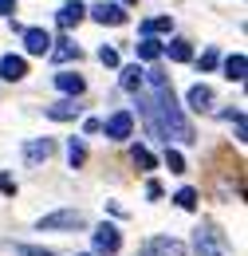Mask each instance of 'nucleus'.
I'll return each mask as SVG.
<instances>
[{
  "label": "nucleus",
  "mask_w": 248,
  "mask_h": 256,
  "mask_svg": "<svg viewBox=\"0 0 248 256\" xmlns=\"http://www.w3.org/2000/svg\"><path fill=\"white\" fill-rule=\"evenodd\" d=\"M142 79H150V87H154V110H158V126H162V138L170 142H193V126H189V118L182 114V106H178V98H174V87H170V79L162 75V71H146Z\"/></svg>",
  "instance_id": "obj_1"
},
{
  "label": "nucleus",
  "mask_w": 248,
  "mask_h": 256,
  "mask_svg": "<svg viewBox=\"0 0 248 256\" xmlns=\"http://www.w3.org/2000/svg\"><path fill=\"white\" fill-rule=\"evenodd\" d=\"M193 248H197V256H232V248H228V236L220 232L217 224H209V221L193 232Z\"/></svg>",
  "instance_id": "obj_2"
},
{
  "label": "nucleus",
  "mask_w": 248,
  "mask_h": 256,
  "mask_svg": "<svg viewBox=\"0 0 248 256\" xmlns=\"http://www.w3.org/2000/svg\"><path fill=\"white\" fill-rule=\"evenodd\" d=\"M87 217L79 213V209H60V213H48V217H40V232H56V228H83Z\"/></svg>",
  "instance_id": "obj_3"
},
{
  "label": "nucleus",
  "mask_w": 248,
  "mask_h": 256,
  "mask_svg": "<svg viewBox=\"0 0 248 256\" xmlns=\"http://www.w3.org/2000/svg\"><path fill=\"white\" fill-rule=\"evenodd\" d=\"M118 248H122V232H118L114 224H98V228H94V252L114 256Z\"/></svg>",
  "instance_id": "obj_4"
},
{
  "label": "nucleus",
  "mask_w": 248,
  "mask_h": 256,
  "mask_svg": "<svg viewBox=\"0 0 248 256\" xmlns=\"http://www.w3.org/2000/svg\"><path fill=\"white\" fill-rule=\"evenodd\" d=\"M52 154H56V142H52V138H28V142H24V162H28V166H44Z\"/></svg>",
  "instance_id": "obj_5"
},
{
  "label": "nucleus",
  "mask_w": 248,
  "mask_h": 256,
  "mask_svg": "<svg viewBox=\"0 0 248 256\" xmlns=\"http://www.w3.org/2000/svg\"><path fill=\"white\" fill-rule=\"evenodd\" d=\"M102 130H106V138L122 142V138H130V130H134V114H130V110H114V114L102 122Z\"/></svg>",
  "instance_id": "obj_6"
},
{
  "label": "nucleus",
  "mask_w": 248,
  "mask_h": 256,
  "mask_svg": "<svg viewBox=\"0 0 248 256\" xmlns=\"http://www.w3.org/2000/svg\"><path fill=\"white\" fill-rule=\"evenodd\" d=\"M98 24H126V8L122 4H110V0H98L94 8H87Z\"/></svg>",
  "instance_id": "obj_7"
},
{
  "label": "nucleus",
  "mask_w": 248,
  "mask_h": 256,
  "mask_svg": "<svg viewBox=\"0 0 248 256\" xmlns=\"http://www.w3.org/2000/svg\"><path fill=\"white\" fill-rule=\"evenodd\" d=\"M28 75V60L24 56H0V79L4 83H20Z\"/></svg>",
  "instance_id": "obj_8"
},
{
  "label": "nucleus",
  "mask_w": 248,
  "mask_h": 256,
  "mask_svg": "<svg viewBox=\"0 0 248 256\" xmlns=\"http://www.w3.org/2000/svg\"><path fill=\"white\" fill-rule=\"evenodd\" d=\"M24 52L28 56H48L52 52V36L44 28H24Z\"/></svg>",
  "instance_id": "obj_9"
},
{
  "label": "nucleus",
  "mask_w": 248,
  "mask_h": 256,
  "mask_svg": "<svg viewBox=\"0 0 248 256\" xmlns=\"http://www.w3.org/2000/svg\"><path fill=\"white\" fill-rule=\"evenodd\" d=\"M182 240H174V236H154V240H146V248L142 256H182Z\"/></svg>",
  "instance_id": "obj_10"
},
{
  "label": "nucleus",
  "mask_w": 248,
  "mask_h": 256,
  "mask_svg": "<svg viewBox=\"0 0 248 256\" xmlns=\"http://www.w3.org/2000/svg\"><path fill=\"white\" fill-rule=\"evenodd\" d=\"M83 16H87V8H83L79 0H67L60 12H56V24H60V28H75V24L83 20Z\"/></svg>",
  "instance_id": "obj_11"
},
{
  "label": "nucleus",
  "mask_w": 248,
  "mask_h": 256,
  "mask_svg": "<svg viewBox=\"0 0 248 256\" xmlns=\"http://www.w3.org/2000/svg\"><path fill=\"white\" fill-rule=\"evenodd\" d=\"M186 98H189V110H197V114H205V110L213 106V91H209L205 83H193Z\"/></svg>",
  "instance_id": "obj_12"
},
{
  "label": "nucleus",
  "mask_w": 248,
  "mask_h": 256,
  "mask_svg": "<svg viewBox=\"0 0 248 256\" xmlns=\"http://www.w3.org/2000/svg\"><path fill=\"white\" fill-rule=\"evenodd\" d=\"M162 56H170L174 64H189L193 48H189V40H170V44H162Z\"/></svg>",
  "instance_id": "obj_13"
},
{
  "label": "nucleus",
  "mask_w": 248,
  "mask_h": 256,
  "mask_svg": "<svg viewBox=\"0 0 248 256\" xmlns=\"http://www.w3.org/2000/svg\"><path fill=\"white\" fill-rule=\"evenodd\" d=\"M44 110H48V118H56V122L79 118V106H75V98H60V102H52V106H44Z\"/></svg>",
  "instance_id": "obj_14"
},
{
  "label": "nucleus",
  "mask_w": 248,
  "mask_h": 256,
  "mask_svg": "<svg viewBox=\"0 0 248 256\" xmlns=\"http://www.w3.org/2000/svg\"><path fill=\"white\" fill-rule=\"evenodd\" d=\"M56 87H60L63 95H83L87 83H83V75H75V71H60V75H56Z\"/></svg>",
  "instance_id": "obj_15"
},
{
  "label": "nucleus",
  "mask_w": 248,
  "mask_h": 256,
  "mask_svg": "<svg viewBox=\"0 0 248 256\" xmlns=\"http://www.w3.org/2000/svg\"><path fill=\"white\" fill-rule=\"evenodd\" d=\"M134 52H138V60H142V64H154V60H162V44H158V40H150V36H142V40L134 44Z\"/></svg>",
  "instance_id": "obj_16"
},
{
  "label": "nucleus",
  "mask_w": 248,
  "mask_h": 256,
  "mask_svg": "<svg viewBox=\"0 0 248 256\" xmlns=\"http://www.w3.org/2000/svg\"><path fill=\"white\" fill-rule=\"evenodd\" d=\"M244 71H248V60H244V56H240V52L224 60V75H228L232 83H244Z\"/></svg>",
  "instance_id": "obj_17"
},
{
  "label": "nucleus",
  "mask_w": 248,
  "mask_h": 256,
  "mask_svg": "<svg viewBox=\"0 0 248 256\" xmlns=\"http://www.w3.org/2000/svg\"><path fill=\"white\" fill-rule=\"evenodd\" d=\"M52 60H56V64H67V60H79V44H71V40H60V44L52 48Z\"/></svg>",
  "instance_id": "obj_18"
},
{
  "label": "nucleus",
  "mask_w": 248,
  "mask_h": 256,
  "mask_svg": "<svg viewBox=\"0 0 248 256\" xmlns=\"http://www.w3.org/2000/svg\"><path fill=\"white\" fill-rule=\"evenodd\" d=\"M158 32H174V20H170V16H154V20H142V36H150V40H154Z\"/></svg>",
  "instance_id": "obj_19"
},
{
  "label": "nucleus",
  "mask_w": 248,
  "mask_h": 256,
  "mask_svg": "<svg viewBox=\"0 0 248 256\" xmlns=\"http://www.w3.org/2000/svg\"><path fill=\"white\" fill-rule=\"evenodd\" d=\"M67 162H71V170H79V166L87 162V146H83V138H71V142H67Z\"/></svg>",
  "instance_id": "obj_20"
},
{
  "label": "nucleus",
  "mask_w": 248,
  "mask_h": 256,
  "mask_svg": "<svg viewBox=\"0 0 248 256\" xmlns=\"http://www.w3.org/2000/svg\"><path fill=\"white\" fill-rule=\"evenodd\" d=\"M142 75H146V71H142L138 64L122 67V87H126V91H142Z\"/></svg>",
  "instance_id": "obj_21"
},
{
  "label": "nucleus",
  "mask_w": 248,
  "mask_h": 256,
  "mask_svg": "<svg viewBox=\"0 0 248 256\" xmlns=\"http://www.w3.org/2000/svg\"><path fill=\"white\" fill-rule=\"evenodd\" d=\"M130 158H134V166H142V170H154V154H150L146 146H134Z\"/></svg>",
  "instance_id": "obj_22"
},
{
  "label": "nucleus",
  "mask_w": 248,
  "mask_h": 256,
  "mask_svg": "<svg viewBox=\"0 0 248 256\" xmlns=\"http://www.w3.org/2000/svg\"><path fill=\"white\" fill-rule=\"evenodd\" d=\"M174 201H178V205H182V209H197V190H178V197H174Z\"/></svg>",
  "instance_id": "obj_23"
},
{
  "label": "nucleus",
  "mask_w": 248,
  "mask_h": 256,
  "mask_svg": "<svg viewBox=\"0 0 248 256\" xmlns=\"http://www.w3.org/2000/svg\"><path fill=\"white\" fill-rule=\"evenodd\" d=\"M166 166H170V174H186V158L178 150H166Z\"/></svg>",
  "instance_id": "obj_24"
},
{
  "label": "nucleus",
  "mask_w": 248,
  "mask_h": 256,
  "mask_svg": "<svg viewBox=\"0 0 248 256\" xmlns=\"http://www.w3.org/2000/svg\"><path fill=\"white\" fill-rule=\"evenodd\" d=\"M98 64L102 67H118V52H114V48H98Z\"/></svg>",
  "instance_id": "obj_25"
},
{
  "label": "nucleus",
  "mask_w": 248,
  "mask_h": 256,
  "mask_svg": "<svg viewBox=\"0 0 248 256\" xmlns=\"http://www.w3.org/2000/svg\"><path fill=\"white\" fill-rule=\"evenodd\" d=\"M20 256H60L56 248H40V244H20Z\"/></svg>",
  "instance_id": "obj_26"
},
{
  "label": "nucleus",
  "mask_w": 248,
  "mask_h": 256,
  "mask_svg": "<svg viewBox=\"0 0 248 256\" xmlns=\"http://www.w3.org/2000/svg\"><path fill=\"white\" fill-rule=\"evenodd\" d=\"M217 48H209V52H205V56H201V60H197V67H201V71H213V67H217Z\"/></svg>",
  "instance_id": "obj_27"
},
{
  "label": "nucleus",
  "mask_w": 248,
  "mask_h": 256,
  "mask_svg": "<svg viewBox=\"0 0 248 256\" xmlns=\"http://www.w3.org/2000/svg\"><path fill=\"white\" fill-rule=\"evenodd\" d=\"M0 193H16V182H12L8 174H0Z\"/></svg>",
  "instance_id": "obj_28"
},
{
  "label": "nucleus",
  "mask_w": 248,
  "mask_h": 256,
  "mask_svg": "<svg viewBox=\"0 0 248 256\" xmlns=\"http://www.w3.org/2000/svg\"><path fill=\"white\" fill-rule=\"evenodd\" d=\"M16 12V0H0V16H12Z\"/></svg>",
  "instance_id": "obj_29"
},
{
  "label": "nucleus",
  "mask_w": 248,
  "mask_h": 256,
  "mask_svg": "<svg viewBox=\"0 0 248 256\" xmlns=\"http://www.w3.org/2000/svg\"><path fill=\"white\" fill-rule=\"evenodd\" d=\"M83 130H87V134H94V130H102V122H98V118H87V122H83Z\"/></svg>",
  "instance_id": "obj_30"
},
{
  "label": "nucleus",
  "mask_w": 248,
  "mask_h": 256,
  "mask_svg": "<svg viewBox=\"0 0 248 256\" xmlns=\"http://www.w3.org/2000/svg\"><path fill=\"white\" fill-rule=\"evenodd\" d=\"M146 197H154V201H158V197H162V186H158V182H150V186H146Z\"/></svg>",
  "instance_id": "obj_31"
},
{
  "label": "nucleus",
  "mask_w": 248,
  "mask_h": 256,
  "mask_svg": "<svg viewBox=\"0 0 248 256\" xmlns=\"http://www.w3.org/2000/svg\"><path fill=\"white\" fill-rule=\"evenodd\" d=\"M122 4H138V0H122Z\"/></svg>",
  "instance_id": "obj_32"
}]
</instances>
